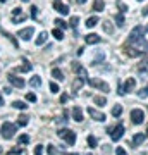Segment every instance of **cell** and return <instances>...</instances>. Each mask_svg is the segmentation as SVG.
I'll list each match as a JSON object with an SVG mask.
<instances>
[{"label": "cell", "mask_w": 148, "mask_h": 155, "mask_svg": "<svg viewBox=\"0 0 148 155\" xmlns=\"http://www.w3.org/2000/svg\"><path fill=\"white\" fill-rule=\"evenodd\" d=\"M0 134H2V138L4 140L14 138V134H16V124H12V122H4V124H2V131H0Z\"/></svg>", "instance_id": "1"}, {"label": "cell", "mask_w": 148, "mask_h": 155, "mask_svg": "<svg viewBox=\"0 0 148 155\" xmlns=\"http://www.w3.org/2000/svg\"><path fill=\"white\" fill-rule=\"evenodd\" d=\"M59 138L66 140L67 145H74L76 143V133H72L71 129H67V127H64V129H59Z\"/></svg>", "instance_id": "2"}, {"label": "cell", "mask_w": 148, "mask_h": 155, "mask_svg": "<svg viewBox=\"0 0 148 155\" xmlns=\"http://www.w3.org/2000/svg\"><path fill=\"white\" fill-rule=\"evenodd\" d=\"M143 35H145V29H143V26H140L138 24L136 28L133 29L131 33H129V43H138L140 40H143Z\"/></svg>", "instance_id": "3"}, {"label": "cell", "mask_w": 148, "mask_h": 155, "mask_svg": "<svg viewBox=\"0 0 148 155\" xmlns=\"http://www.w3.org/2000/svg\"><path fill=\"white\" fill-rule=\"evenodd\" d=\"M90 86H93V88H98V90H102V91H110V86L105 81H100V79H97V78H88V81H86Z\"/></svg>", "instance_id": "4"}, {"label": "cell", "mask_w": 148, "mask_h": 155, "mask_svg": "<svg viewBox=\"0 0 148 155\" xmlns=\"http://www.w3.org/2000/svg\"><path fill=\"white\" fill-rule=\"evenodd\" d=\"M109 133H110V138L114 140V141H119L122 138V134H124V126L122 124H117L115 127H110Z\"/></svg>", "instance_id": "5"}, {"label": "cell", "mask_w": 148, "mask_h": 155, "mask_svg": "<svg viewBox=\"0 0 148 155\" xmlns=\"http://www.w3.org/2000/svg\"><path fill=\"white\" fill-rule=\"evenodd\" d=\"M72 71L77 72V78H81L84 83L88 81V71H86V69H84L83 66H79L77 62H74V64H72Z\"/></svg>", "instance_id": "6"}, {"label": "cell", "mask_w": 148, "mask_h": 155, "mask_svg": "<svg viewBox=\"0 0 148 155\" xmlns=\"http://www.w3.org/2000/svg\"><path fill=\"white\" fill-rule=\"evenodd\" d=\"M131 119L134 124H141L143 121H145V114H143V110H140V109H134V110H131Z\"/></svg>", "instance_id": "7"}, {"label": "cell", "mask_w": 148, "mask_h": 155, "mask_svg": "<svg viewBox=\"0 0 148 155\" xmlns=\"http://www.w3.org/2000/svg\"><path fill=\"white\" fill-rule=\"evenodd\" d=\"M9 81H11V84L16 86V88H24V79H22V78H17L16 74H9Z\"/></svg>", "instance_id": "8"}, {"label": "cell", "mask_w": 148, "mask_h": 155, "mask_svg": "<svg viewBox=\"0 0 148 155\" xmlns=\"http://www.w3.org/2000/svg\"><path fill=\"white\" fill-rule=\"evenodd\" d=\"M54 9L57 12H61L62 16H67V14H69V7L64 5V4H61V0H55L54 2Z\"/></svg>", "instance_id": "9"}, {"label": "cell", "mask_w": 148, "mask_h": 155, "mask_svg": "<svg viewBox=\"0 0 148 155\" xmlns=\"http://www.w3.org/2000/svg\"><path fill=\"white\" fill-rule=\"evenodd\" d=\"M88 114H90V117H93L95 121H102L104 122L107 117H105V114H102V112L95 110V109H88Z\"/></svg>", "instance_id": "10"}, {"label": "cell", "mask_w": 148, "mask_h": 155, "mask_svg": "<svg viewBox=\"0 0 148 155\" xmlns=\"http://www.w3.org/2000/svg\"><path fill=\"white\" fill-rule=\"evenodd\" d=\"M145 140H146V134L143 133H136L133 136V147H140V145L145 143Z\"/></svg>", "instance_id": "11"}, {"label": "cell", "mask_w": 148, "mask_h": 155, "mask_svg": "<svg viewBox=\"0 0 148 155\" xmlns=\"http://www.w3.org/2000/svg\"><path fill=\"white\" fill-rule=\"evenodd\" d=\"M35 35V29L33 28H24V29H21V31H19V36H21L22 40H31V36H33Z\"/></svg>", "instance_id": "12"}, {"label": "cell", "mask_w": 148, "mask_h": 155, "mask_svg": "<svg viewBox=\"0 0 148 155\" xmlns=\"http://www.w3.org/2000/svg\"><path fill=\"white\" fill-rule=\"evenodd\" d=\"M134 86H136L134 78H127L126 83H124V86H122V90H124V93H127V91H133V90H134Z\"/></svg>", "instance_id": "13"}, {"label": "cell", "mask_w": 148, "mask_h": 155, "mask_svg": "<svg viewBox=\"0 0 148 155\" xmlns=\"http://www.w3.org/2000/svg\"><path fill=\"white\" fill-rule=\"evenodd\" d=\"M84 41H86L88 45H97V43H100V36L95 35V33H90V35L84 36Z\"/></svg>", "instance_id": "14"}, {"label": "cell", "mask_w": 148, "mask_h": 155, "mask_svg": "<svg viewBox=\"0 0 148 155\" xmlns=\"http://www.w3.org/2000/svg\"><path fill=\"white\" fill-rule=\"evenodd\" d=\"M72 119L76 122H81L83 121V110H81V107H74L72 109Z\"/></svg>", "instance_id": "15"}, {"label": "cell", "mask_w": 148, "mask_h": 155, "mask_svg": "<svg viewBox=\"0 0 148 155\" xmlns=\"http://www.w3.org/2000/svg\"><path fill=\"white\" fill-rule=\"evenodd\" d=\"M126 54H127L129 57H140L143 52H141V50H138V48H133V47H127V48H126Z\"/></svg>", "instance_id": "16"}, {"label": "cell", "mask_w": 148, "mask_h": 155, "mask_svg": "<svg viewBox=\"0 0 148 155\" xmlns=\"http://www.w3.org/2000/svg\"><path fill=\"white\" fill-rule=\"evenodd\" d=\"M12 107H14V109H19V110H24V109H28L26 102H22V100H14V102H12Z\"/></svg>", "instance_id": "17"}, {"label": "cell", "mask_w": 148, "mask_h": 155, "mask_svg": "<svg viewBox=\"0 0 148 155\" xmlns=\"http://www.w3.org/2000/svg\"><path fill=\"white\" fill-rule=\"evenodd\" d=\"M52 76H54L57 81H64V72H62L61 69H57V67L52 69Z\"/></svg>", "instance_id": "18"}, {"label": "cell", "mask_w": 148, "mask_h": 155, "mask_svg": "<svg viewBox=\"0 0 148 155\" xmlns=\"http://www.w3.org/2000/svg\"><path fill=\"white\" fill-rule=\"evenodd\" d=\"M16 71L17 72H29L31 71V64L24 59V66H21V67H16Z\"/></svg>", "instance_id": "19"}, {"label": "cell", "mask_w": 148, "mask_h": 155, "mask_svg": "<svg viewBox=\"0 0 148 155\" xmlns=\"http://www.w3.org/2000/svg\"><path fill=\"white\" fill-rule=\"evenodd\" d=\"M29 84H31L33 88H38V86H41V78H40V76H33L31 79H29Z\"/></svg>", "instance_id": "20"}, {"label": "cell", "mask_w": 148, "mask_h": 155, "mask_svg": "<svg viewBox=\"0 0 148 155\" xmlns=\"http://www.w3.org/2000/svg\"><path fill=\"white\" fill-rule=\"evenodd\" d=\"M104 7H105L104 0H95V4H93V11H97V12H102V11H104Z\"/></svg>", "instance_id": "21"}, {"label": "cell", "mask_w": 148, "mask_h": 155, "mask_svg": "<svg viewBox=\"0 0 148 155\" xmlns=\"http://www.w3.org/2000/svg\"><path fill=\"white\" fill-rule=\"evenodd\" d=\"M102 26H104V31H105V33L112 35V31H114V26H112V22H110V21H105V22H102Z\"/></svg>", "instance_id": "22"}, {"label": "cell", "mask_w": 148, "mask_h": 155, "mask_svg": "<svg viewBox=\"0 0 148 155\" xmlns=\"http://www.w3.org/2000/svg\"><path fill=\"white\" fill-rule=\"evenodd\" d=\"M83 84H84V81H83L81 78H76V81L72 83V90H74V91H77V90L81 88Z\"/></svg>", "instance_id": "23"}, {"label": "cell", "mask_w": 148, "mask_h": 155, "mask_svg": "<svg viewBox=\"0 0 148 155\" xmlns=\"http://www.w3.org/2000/svg\"><path fill=\"white\" fill-rule=\"evenodd\" d=\"M98 24V17H90L86 21V28H95Z\"/></svg>", "instance_id": "24"}, {"label": "cell", "mask_w": 148, "mask_h": 155, "mask_svg": "<svg viewBox=\"0 0 148 155\" xmlns=\"http://www.w3.org/2000/svg\"><path fill=\"white\" fill-rule=\"evenodd\" d=\"M122 114V105H119V104H115V107L112 109V116L114 117H119Z\"/></svg>", "instance_id": "25"}, {"label": "cell", "mask_w": 148, "mask_h": 155, "mask_svg": "<svg viewBox=\"0 0 148 155\" xmlns=\"http://www.w3.org/2000/svg\"><path fill=\"white\" fill-rule=\"evenodd\" d=\"M115 22H117V26H119V28H122V26H124V16H122V12L115 14Z\"/></svg>", "instance_id": "26"}, {"label": "cell", "mask_w": 148, "mask_h": 155, "mask_svg": "<svg viewBox=\"0 0 148 155\" xmlns=\"http://www.w3.org/2000/svg\"><path fill=\"white\" fill-rule=\"evenodd\" d=\"M47 36H48V35L45 33V31H43V33H40L38 38H36V45H43L45 41H47Z\"/></svg>", "instance_id": "27"}, {"label": "cell", "mask_w": 148, "mask_h": 155, "mask_svg": "<svg viewBox=\"0 0 148 155\" xmlns=\"http://www.w3.org/2000/svg\"><path fill=\"white\" fill-rule=\"evenodd\" d=\"M54 22H55V24H57V26H59L61 29H66V28H67V22L64 21V19H61V17H57Z\"/></svg>", "instance_id": "28"}, {"label": "cell", "mask_w": 148, "mask_h": 155, "mask_svg": "<svg viewBox=\"0 0 148 155\" xmlns=\"http://www.w3.org/2000/svg\"><path fill=\"white\" fill-rule=\"evenodd\" d=\"M95 104L98 107H104L105 104H107V98H105V97H95Z\"/></svg>", "instance_id": "29"}, {"label": "cell", "mask_w": 148, "mask_h": 155, "mask_svg": "<svg viewBox=\"0 0 148 155\" xmlns=\"http://www.w3.org/2000/svg\"><path fill=\"white\" fill-rule=\"evenodd\" d=\"M52 35H54L57 40H62V38H64V31H62V29H59V28H55L54 31H52Z\"/></svg>", "instance_id": "30"}, {"label": "cell", "mask_w": 148, "mask_h": 155, "mask_svg": "<svg viewBox=\"0 0 148 155\" xmlns=\"http://www.w3.org/2000/svg\"><path fill=\"white\" fill-rule=\"evenodd\" d=\"M28 119H29L28 116H19V119H17V126H26Z\"/></svg>", "instance_id": "31"}, {"label": "cell", "mask_w": 148, "mask_h": 155, "mask_svg": "<svg viewBox=\"0 0 148 155\" xmlns=\"http://www.w3.org/2000/svg\"><path fill=\"white\" fill-rule=\"evenodd\" d=\"M138 97H140V98H146V97H148V84L145 86V88H141L140 91H138Z\"/></svg>", "instance_id": "32"}, {"label": "cell", "mask_w": 148, "mask_h": 155, "mask_svg": "<svg viewBox=\"0 0 148 155\" xmlns=\"http://www.w3.org/2000/svg\"><path fill=\"white\" fill-rule=\"evenodd\" d=\"M88 145H90V148H95V147H97V138H95L93 134L88 136Z\"/></svg>", "instance_id": "33"}, {"label": "cell", "mask_w": 148, "mask_h": 155, "mask_svg": "<svg viewBox=\"0 0 148 155\" xmlns=\"http://www.w3.org/2000/svg\"><path fill=\"white\" fill-rule=\"evenodd\" d=\"M19 143H21V145L29 143V136H28V134H21V136H19Z\"/></svg>", "instance_id": "34"}, {"label": "cell", "mask_w": 148, "mask_h": 155, "mask_svg": "<svg viewBox=\"0 0 148 155\" xmlns=\"http://www.w3.org/2000/svg\"><path fill=\"white\" fill-rule=\"evenodd\" d=\"M77 22H79V16H72V19H71V22H69V24H71L72 28H76Z\"/></svg>", "instance_id": "35"}, {"label": "cell", "mask_w": 148, "mask_h": 155, "mask_svg": "<svg viewBox=\"0 0 148 155\" xmlns=\"http://www.w3.org/2000/svg\"><path fill=\"white\" fill-rule=\"evenodd\" d=\"M26 100H28V102H33V104H35L38 98H36V95H35V93H28V95H26Z\"/></svg>", "instance_id": "36"}, {"label": "cell", "mask_w": 148, "mask_h": 155, "mask_svg": "<svg viewBox=\"0 0 148 155\" xmlns=\"http://www.w3.org/2000/svg\"><path fill=\"white\" fill-rule=\"evenodd\" d=\"M22 153V150L19 148V147H16V148H12L11 152H9V155H21Z\"/></svg>", "instance_id": "37"}, {"label": "cell", "mask_w": 148, "mask_h": 155, "mask_svg": "<svg viewBox=\"0 0 148 155\" xmlns=\"http://www.w3.org/2000/svg\"><path fill=\"white\" fill-rule=\"evenodd\" d=\"M24 19H26L24 14H21V16H14L12 17V22H19V21H24Z\"/></svg>", "instance_id": "38"}, {"label": "cell", "mask_w": 148, "mask_h": 155, "mask_svg": "<svg viewBox=\"0 0 148 155\" xmlns=\"http://www.w3.org/2000/svg\"><path fill=\"white\" fill-rule=\"evenodd\" d=\"M41 152H43V145H36L35 147V155H41Z\"/></svg>", "instance_id": "39"}, {"label": "cell", "mask_w": 148, "mask_h": 155, "mask_svg": "<svg viewBox=\"0 0 148 155\" xmlns=\"http://www.w3.org/2000/svg\"><path fill=\"white\" fill-rule=\"evenodd\" d=\"M146 69H148V59H146V61H143V66H140V71L146 72Z\"/></svg>", "instance_id": "40"}, {"label": "cell", "mask_w": 148, "mask_h": 155, "mask_svg": "<svg viewBox=\"0 0 148 155\" xmlns=\"http://www.w3.org/2000/svg\"><path fill=\"white\" fill-rule=\"evenodd\" d=\"M50 90H52V93H59V86L55 83H50Z\"/></svg>", "instance_id": "41"}, {"label": "cell", "mask_w": 148, "mask_h": 155, "mask_svg": "<svg viewBox=\"0 0 148 155\" xmlns=\"http://www.w3.org/2000/svg\"><path fill=\"white\" fill-rule=\"evenodd\" d=\"M57 122H59V124H66V122H67V114H66V112H64L62 119H57Z\"/></svg>", "instance_id": "42"}, {"label": "cell", "mask_w": 148, "mask_h": 155, "mask_svg": "<svg viewBox=\"0 0 148 155\" xmlns=\"http://www.w3.org/2000/svg\"><path fill=\"white\" fill-rule=\"evenodd\" d=\"M119 11H121L122 14H124V12H127V7L124 5V4H122V2H119Z\"/></svg>", "instance_id": "43"}, {"label": "cell", "mask_w": 148, "mask_h": 155, "mask_svg": "<svg viewBox=\"0 0 148 155\" xmlns=\"http://www.w3.org/2000/svg\"><path fill=\"white\" fill-rule=\"evenodd\" d=\"M36 16H38V9H36V7H31V17H36Z\"/></svg>", "instance_id": "44"}, {"label": "cell", "mask_w": 148, "mask_h": 155, "mask_svg": "<svg viewBox=\"0 0 148 155\" xmlns=\"http://www.w3.org/2000/svg\"><path fill=\"white\" fill-rule=\"evenodd\" d=\"M22 14V9H14L12 11V16H21Z\"/></svg>", "instance_id": "45"}, {"label": "cell", "mask_w": 148, "mask_h": 155, "mask_svg": "<svg viewBox=\"0 0 148 155\" xmlns=\"http://www.w3.org/2000/svg\"><path fill=\"white\" fill-rule=\"evenodd\" d=\"M115 153H117V155H126V150H124V148H117V150H115Z\"/></svg>", "instance_id": "46"}, {"label": "cell", "mask_w": 148, "mask_h": 155, "mask_svg": "<svg viewBox=\"0 0 148 155\" xmlns=\"http://www.w3.org/2000/svg\"><path fill=\"white\" fill-rule=\"evenodd\" d=\"M67 98H69L67 95H62V97H61V104H66V102H67Z\"/></svg>", "instance_id": "47"}, {"label": "cell", "mask_w": 148, "mask_h": 155, "mask_svg": "<svg viewBox=\"0 0 148 155\" xmlns=\"http://www.w3.org/2000/svg\"><path fill=\"white\" fill-rule=\"evenodd\" d=\"M48 153H52V155L55 153V148H54V145H50V147H48Z\"/></svg>", "instance_id": "48"}, {"label": "cell", "mask_w": 148, "mask_h": 155, "mask_svg": "<svg viewBox=\"0 0 148 155\" xmlns=\"http://www.w3.org/2000/svg\"><path fill=\"white\" fill-rule=\"evenodd\" d=\"M4 91H5V95H9V93H12V90H11V88H9V86H7V88H5V90H4Z\"/></svg>", "instance_id": "49"}, {"label": "cell", "mask_w": 148, "mask_h": 155, "mask_svg": "<svg viewBox=\"0 0 148 155\" xmlns=\"http://www.w3.org/2000/svg\"><path fill=\"white\" fill-rule=\"evenodd\" d=\"M146 14H148V7L145 9V11H143V16H146Z\"/></svg>", "instance_id": "50"}, {"label": "cell", "mask_w": 148, "mask_h": 155, "mask_svg": "<svg viewBox=\"0 0 148 155\" xmlns=\"http://www.w3.org/2000/svg\"><path fill=\"white\" fill-rule=\"evenodd\" d=\"M77 4H84V2H86V0H76Z\"/></svg>", "instance_id": "51"}, {"label": "cell", "mask_w": 148, "mask_h": 155, "mask_svg": "<svg viewBox=\"0 0 148 155\" xmlns=\"http://www.w3.org/2000/svg\"><path fill=\"white\" fill-rule=\"evenodd\" d=\"M0 105H4V98L2 97H0Z\"/></svg>", "instance_id": "52"}, {"label": "cell", "mask_w": 148, "mask_h": 155, "mask_svg": "<svg viewBox=\"0 0 148 155\" xmlns=\"http://www.w3.org/2000/svg\"><path fill=\"white\" fill-rule=\"evenodd\" d=\"M66 155H77V153H66Z\"/></svg>", "instance_id": "53"}, {"label": "cell", "mask_w": 148, "mask_h": 155, "mask_svg": "<svg viewBox=\"0 0 148 155\" xmlns=\"http://www.w3.org/2000/svg\"><path fill=\"white\" fill-rule=\"evenodd\" d=\"M146 136H148V127H146Z\"/></svg>", "instance_id": "54"}, {"label": "cell", "mask_w": 148, "mask_h": 155, "mask_svg": "<svg viewBox=\"0 0 148 155\" xmlns=\"http://www.w3.org/2000/svg\"><path fill=\"white\" fill-rule=\"evenodd\" d=\"M0 2H7V0H0Z\"/></svg>", "instance_id": "55"}, {"label": "cell", "mask_w": 148, "mask_h": 155, "mask_svg": "<svg viewBox=\"0 0 148 155\" xmlns=\"http://www.w3.org/2000/svg\"><path fill=\"white\" fill-rule=\"evenodd\" d=\"M22 2H29V0H22Z\"/></svg>", "instance_id": "56"}, {"label": "cell", "mask_w": 148, "mask_h": 155, "mask_svg": "<svg viewBox=\"0 0 148 155\" xmlns=\"http://www.w3.org/2000/svg\"><path fill=\"white\" fill-rule=\"evenodd\" d=\"M0 153H2V147H0Z\"/></svg>", "instance_id": "57"}, {"label": "cell", "mask_w": 148, "mask_h": 155, "mask_svg": "<svg viewBox=\"0 0 148 155\" xmlns=\"http://www.w3.org/2000/svg\"><path fill=\"white\" fill-rule=\"evenodd\" d=\"M145 31H146V33H148V28H146V29H145Z\"/></svg>", "instance_id": "58"}, {"label": "cell", "mask_w": 148, "mask_h": 155, "mask_svg": "<svg viewBox=\"0 0 148 155\" xmlns=\"http://www.w3.org/2000/svg\"><path fill=\"white\" fill-rule=\"evenodd\" d=\"M138 2H143V0H138Z\"/></svg>", "instance_id": "59"}]
</instances>
